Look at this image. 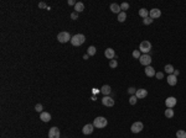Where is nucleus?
Wrapping results in <instances>:
<instances>
[{
	"label": "nucleus",
	"mask_w": 186,
	"mask_h": 138,
	"mask_svg": "<svg viewBox=\"0 0 186 138\" xmlns=\"http://www.w3.org/2000/svg\"><path fill=\"white\" fill-rule=\"evenodd\" d=\"M85 41H86V36L82 34V33H77V34H75V36H72V38H71V41L70 42L72 43V46L79 47L81 44L85 43Z\"/></svg>",
	"instance_id": "f257e3e1"
},
{
	"label": "nucleus",
	"mask_w": 186,
	"mask_h": 138,
	"mask_svg": "<svg viewBox=\"0 0 186 138\" xmlns=\"http://www.w3.org/2000/svg\"><path fill=\"white\" fill-rule=\"evenodd\" d=\"M107 124H108V120L106 117H103V116H98V117H96L93 120V126L96 128H104Z\"/></svg>",
	"instance_id": "f03ea898"
},
{
	"label": "nucleus",
	"mask_w": 186,
	"mask_h": 138,
	"mask_svg": "<svg viewBox=\"0 0 186 138\" xmlns=\"http://www.w3.org/2000/svg\"><path fill=\"white\" fill-rule=\"evenodd\" d=\"M71 34L68 33L67 31H62V32H60V33L57 34V40L60 43H66V42L71 41Z\"/></svg>",
	"instance_id": "7ed1b4c3"
},
{
	"label": "nucleus",
	"mask_w": 186,
	"mask_h": 138,
	"mask_svg": "<svg viewBox=\"0 0 186 138\" xmlns=\"http://www.w3.org/2000/svg\"><path fill=\"white\" fill-rule=\"evenodd\" d=\"M150 49H151V43L149 41H143L140 43V46H139V51L143 52L144 54H148L150 52Z\"/></svg>",
	"instance_id": "20e7f679"
},
{
	"label": "nucleus",
	"mask_w": 186,
	"mask_h": 138,
	"mask_svg": "<svg viewBox=\"0 0 186 138\" xmlns=\"http://www.w3.org/2000/svg\"><path fill=\"white\" fill-rule=\"evenodd\" d=\"M151 57L149 54H142L140 55V58H139V62L142 65H145V67H148V65H150L151 63Z\"/></svg>",
	"instance_id": "39448f33"
},
{
	"label": "nucleus",
	"mask_w": 186,
	"mask_h": 138,
	"mask_svg": "<svg viewBox=\"0 0 186 138\" xmlns=\"http://www.w3.org/2000/svg\"><path fill=\"white\" fill-rule=\"evenodd\" d=\"M144 128V124L142 122H134V123L132 124V127H130V131L133 132V133H139V132H142Z\"/></svg>",
	"instance_id": "423d86ee"
},
{
	"label": "nucleus",
	"mask_w": 186,
	"mask_h": 138,
	"mask_svg": "<svg viewBox=\"0 0 186 138\" xmlns=\"http://www.w3.org/2000/svg\"><path fill=\"white\" fill-rule=\"evenodd\" d=\"M160 16H161V11H160V9H157V7H154V9H151L150 11H149V17H151L153 20L159 19Z\"/></svg>",
	"instance_id": "0eeeda50"
},
{
	"label": "nucleus",
	"mask_w": 186,
	"mask_h": 138,
	"mask_svg": "<svg viewBox=\"0 0 186 138\" xmlns=\"http://www.w3.org/2000/svg\"><path fill=\"white\" fill-rule=\"evenodd\" d=\"M102 103L107 107H112V106H114V99H112L110 96H103Z\"/></svg>",
	"instance_id": "6e6552de"
},
{
	"label": "nucleus",
	"mask_w": 186,
	"mask_h": 138,
	"mask_svg": "<svg viewBox=\"0 0 186 138\" xmlns=\"http://www.w3.org/2000/svg\"><path fill=\"white\" fill-rule=\"evenodd\" d=\"M60 130L57 127H51L49 131V138H60Z\"/></svg>",
	"instance_id": "1a4fd4ad"
},
{
	"label": "nucleus",
	"mask_w": 186,
	"mask_h": 138,
	"mask_svg": "<svg viewBox=\"0 0 186 138\" xmlns=\"http://www.w3.org/2000/svg\"><path fill=\"white\" fill-rule=\"evenodd\" d=\"M93 130H94V126H93V123H87L86 126H83L82 132H83V134L88 136V134H92V133H93Z\"/></svg>",
	"instance_id": "9d476101"
},
{
	"label": "nucleus",
	"mask_w": 186,
	"mask_h": 138,
	"mask_svg": "<svg viewBox=\"0 0 186 138\" xmlns=\"http://www.w3.org/2000/svg\"><path fill=\"white\" fill-rule=\"evenodd\" d=\"M176 97H174V96H170V97H168L166 100H165V105H166V107L168 109H172L175 105H176Z\"/></svg>",
	"instance_id": "9b49d317"
},
{
	"label": "nucleus",
	"mask_w": 186,
	"mask_h": 138,
	"mask_svg": "<svg viewBox=\"0 0 186 138\" xmlns=\"http://www.w3.org/2000/svg\"><path fill=\"white\" fill-rule=\"evenodd\" d=\"M104 55H106V58L107 59H114L115 58V52L113 48H107L106 51H104Z\"/></svg>",
	"instance_id": "f8f14e48"
},
{
	"label": "nucleus",
	"mask_w": 186,
	"mask_h": 138,
	"mask_svg": "<svg viewBox=\"0 0 186 138\" xmlns=\"http://www.w3.org/2000/svg\"><path fill=\"white\" fill-rule=\"evenodd\" d=\"M146 95H148L146 89H138L135 93V96L138 97V99H144V97H146Z\"/></svg>",
	"instance_id": "ddd939ff"
},
{
	"label": "nucleus",
	"mask_w": 186,
	"mask_h": 138,
	"mask_svg": "<svg viewBox=\"0 0 186 138\" xmlns=\"http://www.w3.org/2000/svg\"><path fill=\"white\" fill-rule=\"evenodd\" d=\"M166 80H168V84H169V85H171V86L176 85V83H178V78L174 75V74H170V75H168Z\"/></svg>",
	"instance_id": "4468645a"
},
{
	"label": "nucleus",
	"mask_w": 186,
	"mask_h": 138,
	"mask_svg": "<svg viewBox=\"0 0 186 138\" xmlns=\"http://www.w3.org/2000/svg\"><path fill=\"white\" fill-rule=\"evenodd\" d=\"M144 72H145V74H146V76H155V74H156V73H155V69L153 68V67H151V65H148V67H145V70H144Z\"/></svg>",
	"instance_id": "2eb2a0df"
},
{
	"label": "nucleus",
	"mask_w": 186,
	"mask_h": 138,
	"mask_svg": "<svg viewBox=\"0 0 186 138\" xmlns=\"http://www.w3.org/2000/svg\"><path fill=\"white\" fill-rule=\"evenodd\" d=\"M100 93L104 95V96H109V94L112 93V88L109 85H103L102 89H100Z\"/></svg>",
	"instance_id": "dca6fc26"
},
{
	"label": "nucleus",
	"mask_w": 186,
	"mask_h": 138,
	"mask_svg": "<svg viewBox=\"0 0 186 138\" xmlns=\"http://www.w3.org/2000/svg\"><path fill=\"white\" fill-rule=\"evenodd\" d=\"M40 118H41V121H43V122H50L51 115L49 112H41V113H40Z\"/></svg>",
	"instance_id": "f3484780"
},
{
	"label": "nucleus",
	"mask_w": 186,
	"mask_h": 138,
	"mask_svg": "<svg viewBox=\"0 0 186 138\" xmlns=\"http://www.w3.org/2000/svg\"><path fill=\"white\" fill-rule=\"evenodd\" d=\"M110 11L112 13H114V14H120L122 13V9H120V5H118V4H112L110 5Z\"/></svg>",
	"instance_id": "a211bd4d"
},
{
	"label": "nucleus",
	"mask_w": 186,
	"mask_h": 138,
	"mask_svg": "<svg viewBox=\"0 0 186 138\" xmlns=\"http://www.w3.org/2000/svg\"><path fill=\"white\" fill-rule=\"evenodd\" d=\"M83 10H85V4H83V3H76L75 11H76V13H82Z\"/></svg>",
	"instance_id": "6ab92c4d"
},
{
	"label": "nucleus",
	"mask_w": 186,
	"mask_h": 138,
	"mask_svg": "<svg viewBox=\"0 0 186 138\" xmlns=\"http://www.w3.org/2000/svg\"><path fill=\"white\" fill-rule=\"evenodd\" d=\"M139 16L143 17V19H146V17H149V11H148L145 7H142V9L139 10Z\"/></svg>",
	"instance_id": "aec40b11"
},
{
	"label": "nucleus",
	"mask_w": 186,
	"mask_h": 138,
	"mask_svg": "<svg viewBox=\"0 0 186 138\" xmlns=\"http://www.w3.org/2000/svg\"><path fill=\"white\" fill-rule=\"evenodd\" d=\"M164 69H165V72H166L169 75H170V74H174V70H175V68L172 67L171 64H166Z\"/></svg>",
	"instance_id": "412c9836"
},
{
	"label": "nucleus",
	"mask_w": 186,
	"mask_h": 138,
	"mask_svg": "<svg viewBox=\"0 0 186 138\" xmlns=\"http://www.w3.org/2000/svg\"><path fill=\"white\" fill-rule=\"evenodd\" d=\"M87 52H88L87 54L89 55V57H91V55H94L96 53H97V48H96L94 46H89V47H88V51H87Z\"/></svg>",
	"instance_id": "4be33fe9"
},
{
	"label": "nucleus",
	"mask_w": 186,
	"mask_h": 138,
	"mask_svg": "<svg viewBox=\"0 0 186 138\" xmlns=\"http://www.w3.org/2000/svg\"><path fill=\"white\" fill-rule=\"evenodd\" d=\"M125 20H127V13L122 11L120 14H118V21L119 22H124Z\"/></svg>",
	"instance_id": "5701e85b"
},
{
	"label": "nucleus",
	"mask_w": 186,
	"mask_h": 138,
	"mask_svg": "<svg viewBox=\"0 0 186 138\" xmlns=\"http://www.w3.org/2000/svg\"><path fill=\"white\" fill-rule=\"evenodd\" d=\"M172 116H174V110H172V109H166V110H165V117L171 118Z\"/></svg>",
	"instance_id": "b1692460"
},
{
	"label": "nucleus",
	"mask_w": 186,
	"mask_h": 138,
	"mask_svg": "<svg viewBox=\"0 0 186 138\" xmlns=\"http://www.w3.org/2000/svg\"><path fill=\"white\" fill-rule=\"evenodd\" d=\"M176 137L178 138H186V131L184 130H179L176 132Z\"/></svg>",
	"instance_id": "393cba45"
},
{
	"label": "nucleus",
	"mask_w": 186,
	"mask_h": 138,
	"mask_svg": "<svg viewBox=\"0 0 186 138\" xmlns=\"http://www.w3.org/2000/svg\"><path fill=\"white\" fill-rule=\"evenodd\" d=\"M109 67H110L112 69H115L117 67H118V61H117L115 58L114 59H112V61L109 62Z\"/></svg>",
	"instance_id": "a878e982"
},
{
	"label": "nucleus",
	"mask_w": 186,
	"mask_h": 138,
	"mask_svg": "<svg viewBox=\"0 0 186 138\" xmlns=\"http://www.w3.org/2000/svg\"><path fill=\"white\" fill-rule=\"evenodd\" d=\"M136 100H138V97H136L135 95H132V96L129 97V103H130V105H135Z\"/></svg>",
	"instance_id": "bb28decb"
},
{
	"label": "nucleus",
	"mask_w": 186,
	"mask_h": 138,
	"mask_svg": "<svg viewBox=\"0 0 186 138\" xmlns=\"http://www.w3.org/2000/svg\"><path fill=\"white\" fill-rule=\"evenodd\" d=\"M140 51H139V49H135V51H133V57H134V58H135V59H139V58H140Z\"/></svg>",
	"instance_id": "cd10ccee"
},
{
	"label": "nucleus",
	"mask_w": 186,
	"mask_h": 138,
	"mask_svg": "<svg viewBox=\"0 0 186 138\" xmlns=\"http://www.w3.org/2000/svg\"><path fill=\"white\" fill-rule=\"evenodd\" d=\"M120 9H122L123 11L125 13V10H128V9H129V4H128V3H122V4H120Z\"/></svg>",
	"instance_id": "c85d7f7f"
},
{
	"label": "nucleus",
	"mask_w": 186,
	"mask_h": 138,
	"mask_svg": "<svg viewBox=\"0 0 186 138\" xmlns=\"http://www.w3.org/2000/svg\"><path fill=\"white\" fill-rule=\"evenodd\" d=\"M42 105H41V103H36V106H35V110H36V112H40V113H41V112H42Z\"/></svg>",
	"instance_id": "c756f323"
},
{
	"label": "nucleus",
	"mask_w": 186,
	"mask_h": 138,
	"mask_svg": "<svg viewBox=\"0 0 186 138\" xmlns=\"http://www.w3.org/2000/svg\"><path fill=\"white\" fill-rule=\"evenodd\" d=\"M153 21H154V20H153L151 17H146V19H144V20H143V24H144V25H150Z\"/></svg>",
	"instance_id": "7c9ffc66"
},
{
	"label": "nucleus",
	"mask_w": 186,
	"mask_h": 138,
	"mask_svg": "<svg viewBox=\"0 0 186 138\" xmlns=\"http://www.w3.org/2000/svg\"><path fill=\"white\" fill-rule=\"evenodd\" d=\"M155 76H156V79L161 80V79L164 78V73H163V72H157L156 74H155Z\"/></svg>",
	"instance_id": "2f4dec72"
},
{
	"label": "nucleus",
	"mask_w": 186,
	"mask_h": 138,
	"mask_svg": "<svg viewBox=\"0 0 186 138\" xmlns=\"http://www.w3.org/2000/svg\"><path fill=\"white\" fill-rule=\"evenodd\" d=\"M128 93L130 94V95H135L136 89H135V88H133V86H132V88H129V89H128Z\"/></svg>",
	"instance_id": "473e14b6"
},
{
	"label": "nucleus",
	"mask_w": 186,
	"mask_h": 138,
	"mask_svg": "<svg viewBox=\"0 0 186 138\" xmlns=\"http://www.w3.org/2000/svg\"><path fill=\"white\" fill-rule=\"evenodd\" d=\"M71 19H72V20H77V19H78V13L73 11V13L71 14Z\"/></svg>",
	"instance_id": "72a5a7b5"
},
{
	"label": "nucleus",
	"mask_w": 186,
	"mask_h": 138,
	"mask_svg": "<svg viewBox=\"0 0 186 138\" xmlns=\"http://www.w3.org/2000/svg\"><path fill=\"white\" fill-rule=\"evenodd\" d=\"M39 7H40V9H49V6H47V5H46L45 3H42V1H41V3L39 4Z\"/></svg>",
	"instance_id": "f704fd0d"
},
{
	"label": "nucleus",
	"mask_w": 186,
	"mask_h": 138,
	"mask_svg": "<svg viewBox=\"0 0 186 138\" xmlns=\"http://www.w3.org/2000/svg\"><path fill=\"white\" fill-rule=\"evenodd\" d=\"M68 5H76V1L75 0H68Z\"/></svg>",
	"instance_id": "c9c22d12"
},
{
	"label": "nucleus",
	"mask_w": 186,
	"mask_h": 138,
	"mask_svg": "<svg viewBox=\"0 0 186 138\" xmlns=\"http://www.w3.org/2000/svg\"><path fill=\"white\" fill-rule=\"evenodd\" d=\"M179 74H180V72H179V70H176V69H175V70H174V75H175V76H178Z\"/></svg>",
	"instance_id": "e433bc0d"
},
{
	"label": "nucleus",
	"mask_w": 186,
	"mask_h": 138,
	"mask_svg": "<svg viewBox=\"0 0 186 138\" xmlns=\"http://www.w3.org/2000/svg\"><path fill=\"white\" fill-rule=\"evenodd\" d=\"M88 58H89V55H88V54H85V55H83V59H86V61H87Z\"/></svg>",
	"instance_id": "4c0bfd02"
}]
</instances>
